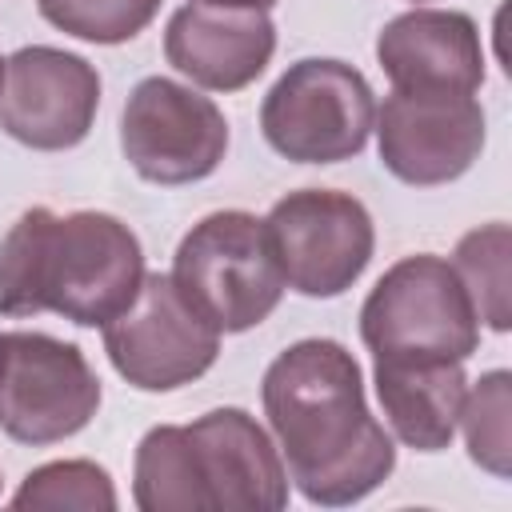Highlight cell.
Instances as JSON below:
<instances>
[{"label":"cell","mask_w":512,"mask_h":512,"mask_svg":"<svg viewBox=\"0 0 512 512\" xmlns=\"http://www.w3.org/2000/svg\"><path fill=\"white\" fill-rule=\"evenodd\" d=\"M260 400L288 484L308 504L344 508L392 476V432L368 412L364 372L340 340L308 336L288 344L264 368Z\"/></svg>","instance_id":"obj_1"},{"label":"cell","mask_w":512,"mask_h":512,"mask_svg":"<svg viewBox=\"0 0 512 512\" xmlns=\"http://www.w3.org/2000/svg\"><path fill=\"white\" fill-rule=\"evenodd\" d=\"M140 236L112 212H20L0 240V316L56 312L80 328L120 316L144 280Z\"/></svg>","instance_id":"obj_2"},{"label":"cell","mask_w":512,"mask_h":512,"mask_svg":"<svg viewBox=\"0 0 512 512\" xmlns=\"http://www.w3.org/2000/svg\"><path fill=\"white\" fill-rule=\"evenodd\" d=\"M132 500L140 512H200L288 504L280 448L244 408H212L192 424H156L132 460Z\"/></svg>","instance_id":"obj_3"},{"label":"cell","mask_w":512,"mask_h":512,"mask_svg":"<svg viewBox=\"0 0 512 512\" xmlns=\"http://www.w3.org/2000/svg\"><path fill=\"white\" fill-rule=\"evenodd\" d=\"M172 280L220 336L264 324L288 288L264 220L244 208L196 220L176 244Z\"/></svg>","instance_id":"obj_4"},{"label":"cell","mask_w":512,"mask_h":512,"mask_svg":"<svg viewBox=\"0 0 512 512\" xmlns=\"http://www.w3.org/2000/svg\"><path fill=\"white\" fill-rule=\"evenodd\" d=\"M360 340L372 360H468L480 348L476 308L436 252L396 260L360 304Z\"/></svg>","instance_id":"obj_5"},{"label":"cell","mask_w":512,"mask_h":512,"mask_svg":"<svg viewBox=\"0 0 512 512\" xmlns=\"http://www.w3.org/2000/svg\"><path fill=\"white\" fill-rule=\"evenodd\" d=\"M372 124V84L360 68L332 56H304L288 64L260 104V132L268 148L296 164H340L360 156Z\"/></svg>","instance_id":"obj_6"},{"label":"cell","mask_w":512,"mask_h":512,"mask_svg":"<svg viewBox=\"0 0 512 512\" xmlns=\"http://www.w3.org/2000/svg\"><path fill=\"white\" fill-rule=\"evenodd\" d=\"M284 284L312 300L348 292L376 252L368 208L340 188H296L264 216Z\"/></svg>","instance_id":"obj_7"},{"label":"cell","mask_w":512,"mask_h":512,"mask_svg":"<svg viewBox=\"0 0 512 512\" xmlns=\"http://www.w3.org/2000/svg\"><path fill=\"white\" fill-rule=\"evenodd\" d=\"M100 332L112 368L140 392H176L220 356V332L188 304L172 272H144L136 300Z\"/></svg>","instance_id":"obj_8"},{"label":"cell","mask_w":512,"mask_h":512,"mask_svg":"<svg viewBox=\"0 0 512 512\" xmlns=\"http://www.w3.org/2000/svg\"><path fill=\"white\" fill-rule=\"evenodd\" d=\"M100 408V376L88 356L48 332H4L0 432L16 444H60Z\"/></svg>","instance_id":"obj_9"},{"label":"cell","mask_w":512,"mask_h":512,"mask_svg":"<svg viewBox=\"0 0 512 512\" xmlns=\"http://www.w3.org/2000/svg\"><path fill=\"white\" fill-rule=\"evenodd\" d=\"M120 148L132 172L148 184H196L212 176L228 152V120L216 100L196 88L144 76L120 112Z\"/></svg>","instance_id":"obj_10"},{"label":"cell","mask_w":512,"mask_h":512,"mask_svg":"<svg viewBox=\"0 0 512 512\" xmlns=\"http://www.w3.org/2000/svg\"><path fill=\"white\" fill-rule=\"evenodd\" d=\"M380 164L412 184L436 188L460 180L484 152L488 120L476 96L460 92H400L392 88L376 108Z\"/></svg>","instance_id":"obj_11"},{"label":"cell","mask_w":512,"mask_h":512,"mask_svg":"<svg viewBox=\"0 0 512 512\" xmlns=\"http://www.w3.org/2000/svg\"><path fill=\"white\" fill-rule=\"evenodd\" d=\"M100 112V72L80 56L52 44L16 48L4 60L0 128L36 152L76 148Z\"/></svg>","instance_id":"obj_12"},{"label":"cell","mask_w":512,"mask_h":512,"mask_svg":"<svg viewBox=\"0 0 512 512\" xmlns=\"http://www.w3.org/2000/svg\"><path fill=\"white\" fill-rule=\"evenodd\" d=\"M276 24L264 8L180 4L164 28V60L208 92H240L264 76Z\"/></svg>","instance_id":"obj_13"},{"label":"cell","mask_w":512,"mask_h":512,"mask_svg":"<svg viewBox=\"0 0 512 512\" xmlns=\"http://www.w3.org/2000/svg\"><path fill=\"white\" fill-rule=\"evenodd\" d=\"M376 60L400 92H460L484 84V44L468 12L412 8L392 16L376 36Z\"/></svg>","instance_id":"obj_14"},{"label":"cell","mask_w":512,"mask_h":512,"mask_svg":"<svg viewBox=\"0 0 512 512\" xmlns=\"http://www.w3.org/2000/svg\"><path fill=\"white\" fill-rule=\"evenodd\" d=\"M372 384L392 440L416 452L452 444L468 392L460 360H372Z\"/></svg>","instance_id":"obj_15"},{"label":"cell","mask_w":512,"mask_h":512,"mask_svg":"<svg viewBox=\"0 0 512 512\" xmlns=\"http://www.w3.org/2000/svg\"><path fill=\"white\" fill-rule=\"evenodd\" d=\"M508 260H512V232L504 220H492V224L464 232L456 240V252H452V268H456V276H460V284L476 308V320H484L492 332L512 328Z\"/></svg>","instance_id":"obj_16"},{"label":"cell","mask_w":512,"mask_h":512,"mask_svg":"<svg viewBox=\"0 0 512 512\" xmlns=\"http://www.w3.org/2000/svg\"><path fill=\"white\" fill-rule=\"evenodd\" d=\"M8 504L36 512H112L120 500L108 468H100L96 460H52L32 468Z\"/></svg>","instance_id":"obj_17"},{"label":"cell","mask_w":512,"mask_h":512,"mask_svg":"<svg viewBox=\"0 0 512 512\" xmlns=\"http://www.w3.org/2000/svg\"><path fill=\"white\" fill-rule=\"evenodd\" d=\"M508 424H512V372L492 368L464 392L460 428H464V444H468L472 464H480L496 480H508V472H512Z\"/></svg>","instance_id":"obj_18"},{"label":"cell","mask_w":512,"mask_h":512,"mask_svg":"<svg viewBox=\"0 0 512 512\" xmlns=\"http://www.w3.org/2000/svg\"><path fill=\"white\" fill-rule=\"evenodd\" d=\"M36 12L76 40L124 44L156 20L160 0H36Z\"/></svg>","instance_id":"obj_19"},{"label":"cell","mask_w":512,"mask_h":512,"mask_svg":"<svg viewBox=\"0 0 512 512\" xmlns=\"http://www.w3.org/2000/svg\"><path fill=\"white\" fill-rule=\"evenodd\" d=\"M200 4H220V8H272L276 0H200Z\"/></svg>","instance_id":"obj_20"},{"label":"cell","mask_w":512,"mask_h":512,"mask_svg":"<svg viewBox=\"0 0 512 512\" xmlns=\"http://www.w3.org/2000/svg\"><path fill=\"white\" fill-rule=\"evenodd\" d=\"M0 372H4V332H0Z\"/></svg>","instance_id":"obj_21"},{"label":"cell","mask_w":512,"mask_h":512,"mask_svg":"<svg viewBox=\"0 0 512 512\" xmlns=\"http://www.w3.org/2000/svg\"><path fill=\"white\" fill-rule=\"evenodd\" d=\"M0 84H4V56H0Z\"/></svg>","instance_id":"obj_22"}]
</instances>
